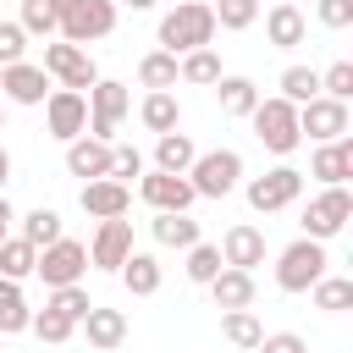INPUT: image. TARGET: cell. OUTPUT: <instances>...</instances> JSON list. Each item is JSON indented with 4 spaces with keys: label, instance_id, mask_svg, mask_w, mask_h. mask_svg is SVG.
Returning <instances> with one entry per match:
<instances>
[{
    "label": "cell",
    "instance_id": "cell-15",
    "mask_svg": "<svg viewBox=\"0 0 353 353\" xmlns=\"http://www.w3.org/2000/svg\"><path fill=\"white\" fill-rule=\"evenodd\" d=\"M77 204H83L94 221H121V215L132 210V188H127V182H116V176H99V182H83Z\"/></svg>",
    "mask_w": 353,
    "mask_h": 353
},
{
    "label": "cell",
    "instance_id": "cell-34",
    "mask_svg": "<svg viewBox=\"0 0 353 353\" xmlns=\"http://www.w3.org/2000/svg\"><path fill=\"white\" fill-rule=\"evenodd\" d=\"M17 237H22V243H33V248H50V243H55V237H66V232H61V215L39 204V210H28V215H22V232H17Z\"/></svg>",
    "mask_w": 353,
    "mask_h": 353
},
{
    "label": "cell",
    "instance_id": "cell-31",
    "mask_svg": "<svg viewBox=\"0 0 353 353\" xmlns=\"http://www.w3.org/2000/svg\"><path fill=\"white\" fill-rule=\"evenodd\" d=\"M33 265H39V248L33 243H22V237H6L0 243V281H28Z\"/></svg>",
    "mask_w": 353,
    "mask_h": 353
},
{
    "label": "cell",
    "instance_id": "cell-49",
    "mask_svg": "<svg viewBox=\"0 0 353 353\" xmlns=\"http://www.w3.org/2000/svg\"><path fill=\"white\" fill-rule=\"evenodd\" d=\"M116 6H127V11H149L154 0H116Z\"/></svg>",
    "mask_w": 353,
    "mask_h": 353
},
{
    "label": "cell",
    "instance_id": "cell-44",
    "mask_svg": "<svg viewBox=\"0 0 353 353\" xmlns=\"http://www.w3.org/2000/svg\"><path fill=\"white\" fill-rule=\"evenodd\" d=\"M254 353H309V342H303L298 331H270V336H259Z\"/></svg>",
    "mask_w": 353,
    "mask_h": 353
},
{
    "label": "cell",
    "instance_id": "cell-33",
    "mask_svg": "<svg viewBox=\"0 0 353 353\" xmlns=\"http://www.w3.org/2000/svg\"><path fill=\"white\" fill-rule=\"evenodd\" d=\"M276 88H281L287 105H309V99L320 94V72H314V66H287V72L276 77Z\"/></svg>",
    "mask_w": 353,
    "mask_h": 353
},
{
    "label": "cell",
    "instance_id": "cell-24",
    "mask_svg": "<svg viewBox=\"0 0 353 353\" xmlns=\"http://www.w3.org/2000/svg\"><path fill=\"white\" fill-rule=\"evenodd\" d=\"M138 121L160 138V132H176L182 127V99L171 94V88H160V94H143V105H138Z\"/></svg>",
    "mask_w": 353,
    "mask_h": 353
},
{
    "label": "cell",
    "instance_id": "cell-10",
    "mask_svg": "<svg viewBox=\"0 0 353 353\" xmlns=\"http://www.w3.org/2000/svg\"><path fill=\"white\" fill-rule=\"evenodd\" d=\"M298 193H303V171H292V165H276L265 176H248V204L259 215H276V210L298 204Z\"/></svg>",
    "mask_w": 353,
    "mask_h": 353
},
{
    "label": "cell",
    "instance_id": "cell-36",
    "mask_svg": "<svg viewBox=\"0 0 353 353\" xmlns=\"http://www.w3.org/2000/svg\"><path fill=\"white\" fill-rule=\"evenodd\" d=\"M182 270H188V281H193V287H210V281L221 276V248H215V243H193Z\"/></svg>",
    "mask_w": 353,
    "mask_h": 353
},
{
    "label": "cell",
    "instance_id": "cell-13",
    "mask_svg": "<svg viewBox=\"0 0 353 353\" xmlns=\"http://www.w3.org/2000/svg\"><path fill=\"white\" fill-rule=\"evenodd\" d=\"M138 199H143L149 210L188 215L199 193H193V182H188V176H171V171H143V176H138Z\"/></svg>",
    "mask_w": 353,
    "mask_h": 353
},
{
    "label": "cell",
    "instance_id": "cell-20",
    "mask_svg": "<svg viewBox=\"0 0 353 353\" xmlns=\"http://www.w3.org/2000/svg\"><path fill=\"white\" fill-rule=\"evenodd\" d=\"M66 171L72 176H83V182H99V176H110V143H99V138H72L66 143Z\"/></svg>",
    "mask_w": 353,
    "mask_h": 353
},
{
    "label": "cell",
    "instance_id": "cell-2",
    "mask_svg": "<svg viewBox=\"0 0 353 353\" xmlns=\"http://www.w3.org/2000/svg\"><path fill=\"white\" fill-rule=\"evenodd\" d=\"M248 121H254V138L270 149V154H292L303 138H298V105H287L281 94H270V99H259L254 110H248Z\"/></svg>",
    "mask_w": 353,
    "mask_h": 353
},
{
    "label": "cell",
    "instance_id": "cell-39",
    "mask_svg": "<svg viewBox=\"0 0 353 353\" xmlns=\"http://www.w3.org/2000/svg\"><path fill=\"white\" fill-rule=\"evenodd\" d=\"M28 331H33L39 342H50V347H61V342H72V331H77V325H72L66 314H55V309H39Z\"/></svg>",
    "mask_w": 353,
    "mask_h": 353
},
{
    "label": "cell",
    "instance_id": "cell-28",
    "mask_svg": "<svg viewBox=\"0 0 353 353\" xmlns=\"http://www.w3.org/2000/svg\"><path fill=\"white\" fill-rule=\"evenodd\" d=\"M176 83L215 88V83H221V55H215V50H188V55H176Z\"/></svg>",
    "mask_w": 353,
    "mask_h": 353
},
{
    "label": "cell",
    "instance_id": "cell-18",
    "mask_svg": "<svg viewBox=\"0 0 353 353\" xmlns=\"http://www.w3.org/2000/svg\"><path fill=\"white\" fill-rule=\"evenodd\" d=\"M309 176H320L325 188H342V182L353 176V138L342 132V138L320 143V149H314V160H309Z\"/></svg>",
    "mask_w": 353,
    "mask_h": 353
},
{
    "label": "cell",
    "instance_id": "cell-11",
    "mask_svg": "<svg viewBox=\"0 0 353 353\" xmlns=\"http://www.w3.org/2000/svg\"><path fill=\"white\" fill-rule=\"evenodd\" d=\"M44 127H50V138H61V143L83 138V132H88V94L50 88V99H44Z\"/></svg>",
    "mask_w": 353,
    "mask_h": 353
},
{
    "label": "cell",
    "instance_id": "cell-40",
    "mask_svg": "<svg viewBox=\"0 0 353 353\" xmlns=\"http://www.w3.org/2000/svg\"><path fill=\"white\" fill-rule=\"evenodd\" d=\"M320 94L347 105V99H353V61H331V66L320 72Z\"/></svg>",
    "mask_w": 353,
    "mask_h": 353
},
{
    "label": "cell",
    "instance_id": "cell-23",
    "mask_svg": "<svg viewBox=\"0 0 353 353\" xmlns=\"http://www.w3.org/2000/svg\"><path fill=\"white\" fill-rule=\"evenodd\" d=\"M215 99H221V116H248V110L259 105V83L243 77V72H221Z\"/></svg>",
    "mask_w": 353,
    "mask_h": 353
},
{
    "label": "cell",
    "instance_id": "cell-51",
    "mask_svg": "<svg viewBox=\"0 0 353 353\" xmlns=\"http://www.w3.org/2000/svg\"><path fill=\"white\" fill-rule=\"evenodd\" d=\"M276 6H298V0H276Z\"/></svg>",
    "mask_w": 353,
    "mask_h": 353
},
{
    "label": "cell",
    "instance_id": "cell-5",
    "mask_svg": "<svg viewBox=\"0 0 353 353\" xmlns=\"http://www.w3.org/2000/svg\"><path fill=\"white\" fill-rule=\"evenodd\" d=\"M33 276H44L50 292H55V287H83V276H88V243H77V237H55L50 248H39Z\"/></svg>",
    "mask_w": 353,
    "mask_h": 353
},
{
    "label": "cell",
    "instance_id": "cell-29",
    "mask_svg": "<svg viewBox=\"0 0 353 353\" xmlns=\"http://www.w3.org/2000/svg\"><path fill=\"white\" fill-rule=\"evenodd\" d=\"M33 325V309L22 298V281H0V336H17Z\"/></svg>",
    "mask_w": 353,
    "mask_h": 353
},
{
    "label": "cell",
    "instance_id": "cell-32",
    "mask_svg": "<svg viewBox=\"0 0 353 353\" xmlns=\"http://www.w3.org/2000/svg\"><path fill=\"white\" fill-rule=\"evenodd\" d=\"M138 83H143L149 94H160V88H176V55H165V50H149V55L138 61Z\"/></svg>",
    "mask_w": 353,
    "mask_h": 353
},
{
    "label": "cell",
    "instance_id": "cell-25",
    "mask_svg": "<svg viewBox=\"0 0 353 353\" xmlns=\"http://www.w3.org/2000/svg\"><path fill=\"white\" fill-rule=\"evenodd\" d=\"M116 276H121V287H127L132 298H154V292H160V259H154V254H138V248H132Z\"/></svg>",
    "mask_w": 353,
    "mask_h": 353
},
{
    "label": "cell",
    "instance_id": "cell-6",
    "mask_svg": "<svg viewBox=\"0 0 353 353\" xmlns=\"http://www.w3.org/2000/svg\"><path fill=\"white\" fill-rule=\"evenodd\" d=\"M44 77H55V83H61V88H72V94H88V88L99 83V66H94V55H88V50H77V44L55 39V44H44Z\"/></svg>",
    "mask_w": 353,
    "mask_h": 353
},
{
    "label": "cell",
    "instance_id": "cell-8",
    "mask_svg": "<svg viewBox=\"0 0 353 353\" xmlns=\"http://www.w3.org/2000/svg\"><path fill=\"white\" fill-rule=\"evenodd\" d=\"M347 221H353V193H347V182H342V188H325V193L309 199V210H303V237L325 243V237H336Z\"/></svg>",
    "mask_w": 353,
    "mask_h": 353
},
{
    "label": "cell",
    "instance_id": "cell-42",
    "mask_svg": "<svg viewBox=\"0 0 353 353\" xmlns=\"http://www.w3.org/2000/svg\"><path fill=\"white\" fill-rule=\"evenodd\" d=\"M110 176L127 182V176H143V154L132 143H110Z\"/></svg>",
    "mask_w": 353,
    "mask_h": 353
},
{
    "label": "cell",
    "instance_id": "cell-1",
    "mask_svg": "<svg viewBox=\"0 0 353 353\" xmlns=\"http://www.w3.org/2000/svg\"><path fill=\"white\" fill-rule=\"evenodd\" d=\"M215 39V11L204 0H182L176 11L160 17V50L165 55H188V50H210Z\"/></svg>",
    "mask_w": 353,
    "mask_h": 353
},
{
    "label": "cell",
    "instance_id": "cell-35",
    "mask_svg": "<svg viewBox=\"0 0 353 353\" xmlns=\"http://www.w3.org/2000/svg\"><path fill=\"white\" fill-rule=\"evenodd\" d=\"M309 292H314V309H325V314L353 309V281H347V276H331V270H325V276H320Z\"/></svg>",
    "mask_w": 353,
    "mask_h": 353
},
{
    "label": "cell",
    "instance_id": "cell-14",
    "mask_svg": "<svg viewBox=\"0 0 353 353\" xmlns=\"http://www.w3.org/2000/svg\"><path fill=\"white\" fill-rule=\"evenodd\" d=\"M0 94H6V105H44L50 77H44V66L17 61V66H0Z\"/></svg>",
    "mask_w": 353,
    "mask_h": 353
},
{
    "label": "cell",
    "instance_id": "cell-48",
    "mask_svg": "<svg viewBox=\"0 0 353 353\" xmlns=\"http://www.w3.org/2000/svg\"><path fill=\"white\" fill-rule=\"evenodd\" d=\"M6 182H11V154H6V143H0V193H6Z\"/></svg>",
    "mask_w": 353,
    "mask_h": 353
},
{
    "label": "cell",
    "instance_id": "cell-38",
    "mask_svg": "<svg viewBox=\"0 0 353 353\" xmlns=\"http://www.w3.org/2000/svg\"><path fill=\"white\" fill-rule=\"evenodd\" d=\"M17 28H22L28 39H50V33H61V22H55V11H50L44 0H22V17H17Z\"/></svg>",
    "mask_w": 353,
    "mask_h": 353
},
{
    "label": "cell",
    "instance_id": "cell-50",
    "mask_svg": "<svg viewBox=\"0 0 353 353\" xmlns=\"http://www.w3.org/2000/svg\"><path fill=\"white\" fill-rule=\"evenodd\" d=\"M0 132H6V105H0Z\"/></svg>",
    "mask_w": 353,
    "mask_h": 353
},
{
    "label": "cell",
    "instance_id": "cell-26",
    "mask_svg": "<svg viewBox=\"0 0 353 353\" xmlns=\"http://www.w3.org/2000/svg\"><path fill=\"white\" fill-rule=\"evenodd\" d=\"M199 160L193 138L188 132H160L154 138V171H171V176H188V165Z\"/></svg>",
    "mask_w": 353,
    "mask_h": 353
},
{
    "label": "cell",
    "instance_id": "cell-45",
    "mask_svg": "<svg viewBox=\"0 0 353 353\" xmlns=\"http://www.w3.org/2000/svg\"><path fill=\"white\" fill-rule=\"evenodd\" d=\"M320 22L325 28H347L353 22V0H320Z\"/></svg>",
    "mask_w": 353,
    "mask_h": 353
},
{
    "label": "cell",
    "instance_id": "cell-22",
    "mask_svg": "<svg viewBox=\"0 0 353 353\" xmlns=\"http://www.w3.org/2000/svg\"><path fill=\"white\" fill-rule=\"evenodd\" d=\"M210 298H215L221 314H226V309H248V303H254V270H232V265H221V276L210 281Z\"/></svg>",
    "mask_w": 353,
    "mask_h": 353
},
{
    "label": "cell",
    "instance_id": "cell-7",
    "mask_svg": "<svg viewBox=\"0 0 353 353\" xmlns=\"http://www.w3.org/2000/svg\"><path fill=\"white\" fill-rule=\"evenodd\" d=\"M127 110H132V94H127V83H116V77H99V83L88 88V138L110 143Z\"/></svg>",
    "mask_w": 353,
    "mask_h": 353
},
{
    "label": "cell",
    "instance_id": "cell-16",
    "mask_svg": "<svg viewBox=\"0 0 353 353\" xmlns=\"http://www.w3.org/2000/svg\"><path fill=\"white\" fill-rule=\"evenodd\" d=\"M127 254H132V221H127V215H121V221H99V232H94V243H88V265L121 270Z\"/></svg>",
    "mask_w": 353,
    "mask_h": 353
},
{
    "label": "cell",
    "instance_id": "cell-47",
    "mask_svg": "<svg viewBox=\"0 0 353 353\" xmlns=\"http://www.w3.org/2000/svg\"><path fill=\"white\" fill-rule=\"evenodd\" d=\"M44 6H50V11H55V22H66V17H72V11H77V6H83V0H44Z\"/></svg>",
    "mask_w": 353,
    "mask_h": 353
},
{
    "label": "cell",
    "instance_id": "cell-4",
    "mask_svg": "<svg viewBox=\"0 0 353 353\" xmlns=\"http://www.w3.org/2000/svg\"><path fill=\"white\" fill-rule=\"evenodd\" d=\"M188 182L199 199H226L237 182H243V154L237 149H204L193 165H188Z\"/></svg>",
    "mask_w": 353,
    "mask_h": 353
},
{
    "label": "cell",
    "instance_id": "cell-19",
    "mask_svg": "<svg viewBox=\"0 0 353 353\" xmlns=\"http://www.w3.org/2000/svg\"><path fill=\"white\" fill-rule=\"evenodd\" d=\"M83 336H88V347H99V353H116L121 342H127V314L121 309H105V303H94L83 320Z\"/></svg>",
    "mask_w": 353,
    "mask_h": 353
},
{
    "label": "cell",
    "instance_id": "cell-17",
    "mask_svg": "<svg viewBox=\"0 0 353 353\" xmlns=\"http://www.w3.org/2000/svg\"><path fill=\"white\" fill-rule=\"evenodd\" d=\"M215 248H221V265H232V270H254V265H265V232L248 226V221L226 226V237H221Z\"/></svg>",
    "mask_w": 353,
    "mask_h": 353
},
{
    "label": "cell",
    "instance_id": "cell-30",
    "mask_svg": "<svg viewBox=\"0 0 353 353\" xmlns=\"http://www.w3.org/2000/svg\"><path fill=\"white\" fill-rule=\"evenodd\" d=\"M221 336H226L232 347H248V353H254L259 336H265V325H259L254 309H226V314H221Z\"/></svg>",
    "mask_w": 353,
    "mask_h": 353
},
{
    "label": "cell",
    "instance_id": "cell-41",
    "mask_svg": "<svg viewBox=\"0 0 353 353\" xmlns=\"http://www.w3.org/2000/svg\"><path fill=\"white\" fill-rule=\"evenodd\" d=\"M44 309H55V314H66V320H72V325H77V320H83V314H88V309H94V298H88V292H83V287H55V292H50V303H44Z\"/></svg>",
    "mask_w": 353,
    "mask_h": 353
},
{
    "label": "cell",
    "instance_id": "cell-43",
    "mask_svg": "<svg viewBox=\"0 0 353 353\" xmlns=\"http://www.w3.org/2000/svg\"><path fill=\"white\" fill-rule=\"evenodd\" d=\"M22 50H28V33H22L17 22H0V66H17Z\"/></svg>",
    "mask_w": 353,
    "mask_h": 353
},
{
    "label": "cell",
    "instance_id": "cell-37",
    "mask_svg": "<svg viewBox=\"0 0 353 353\" xmlns=\"http://www.w3.org/2000/svg\"><path fill=\"white\" fill-rule=\"evenodd\" d=\"M210 11H215V28H226V33H243L259 22V0H215Z\"/></svg>",
    "mask_w": 353,
    "mask_h": 353
},
{
    "label": "cell",
    "instance_id": "cell-12",
    "mask_svg": "<svg viewBox=\"0 0 353 353\" xmlns=\"http://www.w3.org/2000/svg\"><path fill=\"white\" fill-rule=\"evenodd\" d=\"M347 105L342 99H325V94H314L309 105H298V138H309V143H331V138H342L347 132Z\"/></svg>",
    "mask_w": 353,
    "mask_h": 353
},
{
    "label": "cell",
    "instance_id": "cell-9",
    "mask_svg": "<svg viewBox=\"0 0 353 353\" xmlns=\"http://www.w3.org/2000/svg\"><path fill=\"white\" fill-rule=\"evenodd\" d=\"M116 17H121L116 0H83V6L61 22V39L77 44V50H88L94 39H110V33H116Z\"/></svg>",
    "mask_w": 353,
    "mask_h": 353
},
{
    "label": "cell",
    "instance_id": "cell-3",
    "mask_svg": "<svg viewBox=\"0 0 353 353\" xmlns=\"http://www.w3.org/2000/svg\"><path fill=\"white\" fill-rule=\"evenodd\" d=\"M325 243H314V237H298V243H287L281 248V259H276V287L281 292H309L320 276H325Z\"/></svg>",
    "mask_w": 353,
    "mask_h": 353
},
{
    "label": "cell",
    "instance_id": "cell-27",
    "mask_svg": "<svg viewBox=\"0 0 353 353\" xmlns=\"http://www.w3.org/2000/svg\"><path fill=\"white\" fill-rule=\"evenodd\" d=\"M149 232H154L160 248H193V243H199V221H193V215H165V210H154Z\"/></svg>",
    "mask_w": 353,
    "mask_h": 353
},
{
    "label": "cell",
    "instance_id": "cell-21",
    "mask_svg": "<svg viewBox=\"0 0 353 353\" xmlns=\"http://www.w3.org/2000/svg\"><path fill=\"white\" fill-rule=\"evenodd\" d=\"M265 39H270L276 50H298V44L309 39L303 11H298V6H270V11H265Z\"/></svg>",
    "mask_w": 353,
    "mask_h": 353
},
{
    "label": "cell",
    "instance_id": "cell-46",
    "mask_svg": "<svg viewBox=\"0 0 353 353\" xmlns=\"http://www.w3.org/2000/svg\"><path fill=\"white\" fill-rule=\"evenodd\" d=\"M11 221H17V210H11V199H6V193H0V243H6V237H11Z\"/></svg>",
    "mask_w": 353,
    "mask_h": 353
}]
</instances>
